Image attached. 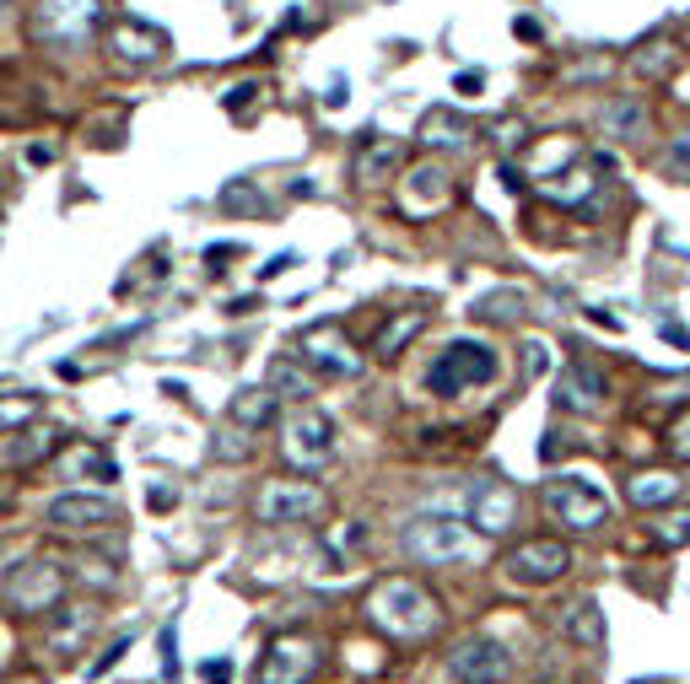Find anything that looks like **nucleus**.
Instances as JSON below:
<instances>
[{"instance_id": "cd10ccee", "label": "nucleus", "mask_w": 690, "mask_h": 684, "mask_svg": "<svg viewBox=\"0 0 690 684\" xmlns=\"http://www.w3.org/2000/svg\"><path fill=\"white\" fill-rule=\"evenodd\" d=\"M653 539H658V545H669V550H680V545H690V512H675V517L653 523Z\"/></svg>"}, {"instance_id": "9d476101", "label": "nucleus", "mask_w": 690, "mask_h": 684, "mask_svg": "<svg viewBox=\"0 0 690 684\" xmlns=\"http://www.w3.org/2000/svg\"><path fill=\"white\" fill-rule=\"evenodd\" d=\"M5 598H11V609H22V615H44V609H60L65 598V571L55 560H27L11 582H5Z\"/></svg>"}, {"instance_id": "a878e982", "label": "nucleus", "mask_w": 690, "mask_h": 684, "mask_svg": "<svg viewBox=\"0 0 690 684\" xmlns=\"http://www.w3.org/2000/svg\"><path fill=\"white\" fill-rule=\"evenodd\" d=\"M421 323H427V312H399V318L377 334V356H399V351H405V340H410V334H421Z\"/></svg>"}, {"instance_id": "ea45409f", "label": "nucleus", "mask_w": 690, "mask_h": 684, "mask_svg": "<svg viewBox=\"0 0 690 684\" xmlns=\"http://www.w3.org/2000/svg\"><path fill=\"white\" fill-rule=\"evenodd\" d=\"M680 453H690V426H686V432H680Z\"/></svg>"}, {"instance_id": "0eeeda50", "label": "nucleus", "mask_w": 690, "mask_h": 684, "mask_svg": "<svg viewBox=\"0 0 690 684\" xmlns=\"http://www.w3.org/2000/svg\"><path fill=\"white\" fill-rule=\"evenodd\" d=\"M448 674L459 684H507L512 680V652L497 636H470L448 652Z\"/></svg>"}, {"instance_id": "bb28decb", "label": "nucleus", "mask_w": 690, "mask_h": 684, "mask_svg": "<svg viewBox=\"0 0 690 684\" xmlns=\"http://www.w3.org/2000/svg\"><path fill=\"white\" fill-rule=\"evenodd\" d=\"M270 394H286V399H308V394H314V383L297 373V362H275V367H270Z\"/></svg>"}, {"instance_id": "f8f14e48", "label": "nucleus", "mask_w": 690, "mask_h": 684, "mask_svg": "<svg viewBox=\"0 0 690 684\" xmlns=\"http://www.w3.org/2000/svg\"><path fill=\"white\" fill-rule=\"evenodd\" d=\"M109 49H114V60L120 65H157L168 55V33L162 27H151V22H140V16H120L114 27H109Z\"/></svg>"}, {"instance_id": "4be33fe9", "label": "nucleus", "mask_w": 690, "mask_h": 684, "mask_svg": "<svg viewBox=\"0 0 690 684\" xmlns=\"http://www.w3.org/2000/svg\"><path fill=\"white\" fill-rule=\"evenodd\" d=\"M270 415H275V394H270V388H238V399H233V421H238L244 432H259Z\"/></svg>"}, {"instance_id": "423d86ee", "label": "nucleus", "mask_w": 690, "mask_h": 684, "mask_svg": "<svg viewBox=\"0 0 690 684\" xmlns=\"http://www.w3.org/2000/svg\"><path fill=\"white\" fill-rule=\"evenodd\" d=\"M281 453H286L292 469L318 475V469L335 458V421H329L324 410H308V404H303V410L281 426Z\"/></svg>"}, {"instance_id": "72a5a7b5", "label": "nucleus", "mask_w": 690, "mask_h": 684, "mask_svg": "<svg viewBox=\"0 0 690 684\" xmlns=\"http://www.w3.org/2000/svg\"><path fill=\"white\" fill-rule=\"evenodd\" d=\"M453 87H459V92H464V98H475V92H480V87H486V76H480V70H464V76H459V81H453Z\"/></svg>"}, {"instance_id": "412c9836", "label": "nucleus", "mask_w": 690, "mask_h": 684, "mask_svg": "<svg viewBox=\"0 0 690 684\" xmlns=\"http://www.w3.org/2000/svg\"><path fill=\"white\" fill-rule=\"evenodd\" d=\"M626 497L631 506H664V501L680 497V475H664V469L636 475V480H626Z\"/></svg>"}, {"instance_id": "20e7f679", "label": "nucleus", "mask_w": 690, "mask_h": 684, "mask_svg": "<svg viewBox=\"0 0 690 684\" xmlns=\"http://www.w3.org/2000/svg\"><path fill=\"white\" fill-rule=\"evenodd\" d=\"M545 512L572 534H593V528L610 523V497L582 475H562V480L545 486Z\"/></svg>"}, {"instance_id": "58836bf2", "label": "nucleus", "mask_w": 690, "mask_h": 684, "mask_svg": "<svg viewBox=\"0 0 690 684\" xmlns=\"http://www.w3.org/2000/svg\"><path fill=\"white\" fill-rule=\"evenodd\" d=\"M5 684H44V680H33V674H16V680H5Z\"/></svg>"}, {"instance_id": "7ed1b4c3", "label": "nucleus", "mask_w": 690, "mask_h": 684, "mask_svg": "<svg viewBox=\"0 0 690 684\" xmlns=\"http://www.w3.org/2000/svg\"><path fill=\"white\" fill-rule=\"evenodd\" d=\"M497 377V351L491 345H480V340H453V345H442L438 362L427 367V388L438 394V399H453V394H464V388H475V383H491Z\"/></svg>"}, {"instance_id": "dca6fc26", "label": "nucleus", "mask_w": 690, "mask_h": 684, "mask_svg": "<svg viewBox=\"0 0 690 684\" xmlns=\"http://www.w3.org/2000/svg\"><path fill=\"white\" fill-rule=\"evenodd\" d=\"M556 404L577 410V415H599V410H604V373H593L588 362H572V367H562Z\"/></svg>"}, {"instance_id": "7c9ffc66", "label": "nucleus", "mask_w": 690, "mask_h": 684, "mask_svg": "<svg viewBox=\"0 0 690 684\" xmlns=\"http://www.w3.org/2000/svg\"><path fill=\"white\" fill-rule=\"evenodd\" d=\"M162 674L179 680V636H173V625L162 630Z\"/></svg>"}, {"instance_id": "2f4dec72", "label": "nucleus", "mask_w": 690, "mask_h": 684, "mask_svg": "<svg viewBox=\"0 0 690 684\" xmlns=\"http://www.w3.org/2000/svg\"><path fill=\"white\" fill-rule=\"evenodd\" d=\"M200 680L205 684H233V663H227V658H211V663H200Z\"/></svg>"}, {"instance_id": "1a4fd4ad", "label": "nucleus", "mask_w": 690, "mask_h": 684, "mask_svg": "<svg viewBox=\"0 0 690 684\" xmlns=\"http://www.w3.org/2000/svg\"><path fill=\"white\" fill-rule=\"evenodd\" d=\"M253 512H259V523H308L324 512V491H318L314 480H270L259 501H253Z\"/></svg>"}, {"instance_id": "393cba45", "label": "nucleus", "mask_w": 690, "mask_h": 684, "mask_svg": "<svg viewBox=\"0 0 690 684\" xmlns=\"http://www.w3.org/2000/svg\"><path fill=\"white\" fill-rule=\"evenodd\" d=\"M421 140H427V146H448V151H453V146H470V125L438 109V114H427V125H421Z\"/></svg>"}, {"instance_id": "f704fd0d", "label": "nucleus", "mask_w": 690, "mask_h": 684, "mask_svg": "<svg viewBox=\"0 0 690 684\" xmlns=\"http://www.w3.org/2000/svg\"><path fill=\"white\" fill-rule=\"evenodd\" d=\"M292 264H297V259H292V253H275V259H270V264H264V270H259V275H264V281H270V275H281V270H292Z\"/></svg>"}, {"instance_id": "f3484780", "label": "nucleus", "mask_w": 690, "mask_h": 684, "mask_svg": "<svg viewBox=\"0 0 690 684\" xmlns=\"http://www.w3.org/2000/svg\"><path fill=\"white\" fill-rule=\"evenodd\" d=\"M448 194H453L448 173L427 162V168H410V173H405L399 205H405V216H432V210H442V205H448Z\"/></svg>"}, {"instance_id": "aec40b11", "label": "nucleus", "mask_w": 690, "mask_h": 684, "mask_svg": "<svg viewBox=\"0 0 690 684\" xmlns=\"http://www.w3.org/2000/svg\"><path fill=\"white\" fill-rule=\"evenodd\" d=\"M562 636L577 641V647H599V641H604V615H599L588 598H577V604L562 615Z\"/></svg>"}, {"instance_id": "f03ea898", "label": "nucleus", "mask_w": 690, "mask_h": 684, "mask_svg": "<svg viewBox=\"0 0 690 684\" xmlns=\"http://www.w3.org/2000/svg\"><path fill=\"white\" fill-rule=\"evenodd\" d=\"M103 22V5L98 0H38L33 11V38L44 49H87L92 33Z\"/></svg>"}, {"instance_id": "a211bd4d", "label": "nucleus", "mask_w": 690, "mask_h": 684, "mask_svg": "<svg viewBox=\"0 0 690 684\" xmlns=\"http://www.w3.org/2000/svg\"><path fill=\"white\" fill-rule=\"evenodd\" d=\"M394 168H399V146H394V140H367L362 157H357V184H367V189L388 184Z\"/></svg>"}, {"instance_id": "473e14b6", "label": "nucleus", "mask_w": 690, "mask_h": 684, "mask_svg": "<svg viewBox=\"0 0 690 684\" xmlns=\"http://www.w3.org/2000/svg\"><path fill=\"white\" fill-rule=\"evenodd\" d=\"M664 49H669V44H653V55H636V70H664V65H669Z\"/></svg>"}, {"instance_id": "4c0bfd02", "label": "nucleus", "mask_w": 690, "mask_h": 684, "mask_svg": "<svg viewBox=\"0 0 690 684\" xmlns=\"http://www.w3.org/2000/svg\"><path fill=\"white\" fill-rule=\"evenodd\" d=\"M664 334H669V340H675V345H690V334H686V329H680V323H669V329H664Z\"/></svg>"}, {"instance_id": "a19ab883", "label": "nucleus", "mask_w": 690, "mask_h": 684, "mask_svg": "<svg viewBox=\"0 0 690 684\" xmlns=\"http://www.w3.org/2000/svg\"><path fill=\"white\" fill-rule=\"evenodd\" d=\"M5 5H16V0H0V11H5Z\"/></svg>"}, {"instance_id": "f257e3e1", "label": "nucleus", "mask_w": 690, "mask_h": 684, "mask_svg": "<svg viewBox=\"0 0 690 684\" xmlns=\"http://www.w3.org/2000/svg\"><path fill=\"white\" fill-rule=\"evenodd\" d=\"M367 620L388 636V641H427L432 630H438V604H432V593L427 588H416L410 577H388V582H377L373 598H367Z\"/></svg>"}, {"instance_id": "c85d7f7f", "label": "nucleus", "mask_w": 690, "mask_h": 684, "mask_svg": "<svg viewBox=\"0 0 690 684\" xmlns=\"http://www.w3.org/2000/svg\"><path fill=\"white\" fill-rule=\"evenodd\" d=\"M222 205H227V210H259L264 200H259V189L253 184H227L222 189Z\"/></svg>"}, {"instance_id": "9b49d317", "label": "nucleus", "mask_w": 690, "mask_h": 684, "mask_svg": "<svg viewBox=\"0 0 690 684\" xmlns=\"http://www.w3.org/2000/svg\"><path fill=\"white\" fill-rule=\"evenodd\" d=\"M566 566H572V550L562 539H523L507 556V577L523 582V588H545V582H562Z\"/></svg>"}, {"instance_id": "c756f323", "label": "nucleus", "mask_w": 690, "mask_h": 684, "mask_svg": "<svg viewBox=\"0 0 690 684\" xmlns=\"http://www.w3.org/2000/svg\"><path fill=\"white\" fill-rule=\"evenodd\" d=\"M125 652H129V636H120V641H114V647H109V652H103V658H98V663L87 669V680H103V674H109V669H114V663H120Z\"/></svg>"}, {"instance_id": "c9c22d12", "label": "nucleus", "mask_w": 690, "mask_h": 684, "mask_svg": "<svg viewBox=\"0 0 690 684\" xmlns=\"http://www.w3.org/2000/svg\"><path fill=\"white\" fill-rule=\"evenodd\" d=\"M253 92H259V87H233V98H227V109H233V114H238V109H244V103H249Z\"/></svg>"}, {"instance_id": "2eb2a0df", "label": "nucleus", "mask_w": 690, "mask_h": 684, "mask_svg": "<svg viewBox=\"0 0 690 684\" xmlns=\"http://www.w3.org/2000/svg\"><path fill=\"white\" fill-rule=\"evenodd\" d=\"M470 523H475L480 534H507V528L518 523V491H512L507 480H480V486L470 491Z\"/></svg>"}, {"instance_id": "5701e85b", "label": "nucleus", "mask_w": 690, "mask_h": 684, "mask_svg": "<svg viewBox=\"0 0 690 684\" xmlns=\"http://www.w3.org/2000/svg\"><path fill=\"white\" fill-rule=\"evenodd\" d=\"M60 469H65V475H92V480H120V464H114L109 453L87 447V442L65 453V458H60Z\"/></svg>"}, {"instance_id": "4468645a", "label": "nucleus", "mask_w": 690, "mask_h": 684, "mask_svg": "<svg viewBox=\"0 0 690 684\" xmlns=\"http://www.w3.org/2000/svg\"><path fill=\"white\" fill-rule=\"evenodd\" d=\"M297 351H303V362H308L314 373H324V377H357V373H362V362L351 356V345L340 340V329H335V323L308 329Z\"/></svg>"}, {"instance_id": "ddd939ff", "label": "nucleus", "mask_w": 690, "mask_h": 684, "mask_svg": "<svg viewBox=\"0 0 690 684\" xmlns=\"http://www.w3.org/2000/svg\"><path fill=\"white\" fill-rule=\"evenodd\" d=\"M49 523L60 534H92V528H109L120 523V506L109 497H81V491H65V497L49 501Z\"/></svg>"}, {"instance_id": "6ab92c4d", "label": "nucleus", "mask_w": 690, "mask_h": 684, "mask_svg": "<svg viewBox=\"0 0 690 684\" xmlns=\"http://www.w3.org/2000/svg\"><path fill=\"white\" fill-rule=\"evenodd\" d=\"M11 436H16V442L0 447V464H5V469H33V464L55 447V432H49V426H38V432H11Z\"/></svg>"}, {"instance_id": "e433bc0d", "label": "nucleus", "mask_w": 690, "mask_h": 684, "mask_svg": "<svg viewBox=\"0 0 690 684\" xmlns=\"http://www.w3.org/2000/svg\"><path fill=\"white\" fill-rule=\"evenodd\" d=\"M173 491H168V486H157V491H151V506H157V512H168V506H173Z\"/></svg>"}, {"instance_id": "6e6552de", "label": "nucleus", "mask_w": 690, "mask_h": 684, "mask_svg": "<svg viewBox=\"0 0 690 684\" xmlns=\"http://www.w3.org/2000/svg\"><path fill=\"white\" fill-rule=\"evenodd\" d=\"M318 641L308 636H281V641H270L264 647V658H259V669H253V684H308L318 674Z\"/></svg>"}, {"instance_id": "39448f33", "label": "nucleus", "mask_w": 690, "mask_h": 684, "mask_svg": "<svg viewBox=\"0 0 690 684\" xmlns=\"http://www.w3.org/2000/svg\"><path fill=\"white\" fill-rule=\"evenodd\" d=\"M405 556L421 566H459L475 556V534L453 517H416L405 523Z\"/></svg>"}, {"instance_id": "b1692460", "label": "nucleus", "mask_w": 690, "mask_h": 684, "mask_svg": "<svg viewBox=\"0 0 690 684\" xmlns=\"http://www.w3.org/2000/svg\"><path fill=\"white\" fill-rule=\"evenodd\" d=\"M599 129H604V135H621V140H636V135L647 129V109H642V103H610V109L599 114Z\"/></svg>"}]
</instances>
